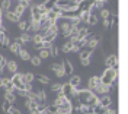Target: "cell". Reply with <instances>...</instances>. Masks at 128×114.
Wrapping results in <instances>:
<instances>
[{"instance_id":"1","label":"cell","mask_w":128,"mask_h":114,"mask_svg":"<svg viewBox=\"0 0 128 114\" xmlns=\"http://www.w3.org/2000/svg\"><path fill=\"white\" fill-rule=\"evenodd\" d=\"M118 81V70L115 67H106L105 72L100 76V83L104 85H111L112 82Z\"/></svg>"},{"instance_id":"2","label":"cell","mask_w":128,"mask_h":114,"mask_svg":"<svg viewBox=\"0 0 128 114\" xmlns=\"http://www.w3.org/2000/svg\"><path fill=\"white\" fill-rule=\"evenodd\" d=\"M56 6L61 12H66V10H73V9H79V3H76L74 0H57Z\"/></svg>"},{"instance_id":"3","label":"cell","mask_w":128,"mask_h":114,"mask_svg":"<svg viewBox=\"0 0 128 114\" xmlns=\"http://www.w3.org/2000/svg\"><path fill=\"white\" fill-rule=\"evenodd\" d=\"M10 81L15 86V91H20L24 89V85H25V78H24V73H15L12 75Z\"/></svg>"},{"instance_id":"4","label":"cell","mask_w":128,"mask_h":114,"mask_svg":"<svg viewBox=\"0 0 128 114\" xmlns=\"http://www.w3.org/2000/svg\"><path fill=\"white\" fill-rule=\"evenodd\" d=\"M93 95V92L90 89H82L79 91V97H77V101H79L80 104H86L89 99H90V97Z\"/></svg>"},{"instance_id":"5","label":"cell","mask_w":128,"mask_h":114,"mask_svg":"<svg viewBox=\"0 0 128 114\" xmlns=\"http://www.w3.org/2000/svg\"><path fill=\"white\" fill-rule=\"evenodd\" d=\"M100 40H102V37H100L99 34H96V35H93V37H92V35H89V37H88V44H86V45H88L90 50H93V48L98 47V44H99V41H100Z\"/></svg>"},{"instance_id":"6","label":"cell","mask_w":128,"mask_h":114,"mask_svg":"<svg viewBox=\"0 0 128 114\" xmlns=\"http://www.w3.org/2000/svg\"><path fill=\"white\" fill-rule=\"evenodd\" d=\"M95 95L98 97H100V95H105V94H109L111 92V85H104V83H100L99 86H96L95 91H92Z\"/></svg>"},{"instance_id":"7","label":"cell","mask_w":128,"mask_h":114,"mask_svg":"<svg viewBox=\"0 0 128 114\" xmlns=\"http://www.w3.org/2000/svg\"><path fill=\"white\" fill-rule=\"evenodd\" d=\"M52 25H54V22H51L50 19H47V16H42L40 21V32H47Z\"/></svg>"},{"instance_id":"8","label":"cell","mask_w":128,"mask_h":114,"mask_svg":"<svg viewBox=\"0 0 128 114\" xmlns=\"http://www.w3.org/2000/svg\"><path fill=\"white\" fill-rule=\"evenodd\" d=\"M38 104H40V102H38L35 98H26V107H28V110L31 111V114H35V113H36Z\"/></svg>"},{"instance_id":"9","label":"cell","mask_w":128,"mask_h":114,"mask_svg":"<svg viewBox=\"0 0 128 114\" xmlns=\"http://www.w3.org/2000/svg\"><path fill=\"white\" fill-rule=\"evenodd\" d=\"M51 70L56 73L57 78H63V76H66L64 69H63V65H61V63H52V65H51Z\"/></svg>"},{"instance_id":"10","label":"cell","mask_w":128,"mask_h":114,"mask_svg":"<svg viewBox=\"0 0 128 114\" xmlns=\"http://www.w3.org/2000/svg\"><path fill=\"white\" fill-rule=\"evenodd\" d=\"M105 65H106V67H115V69H118V57H116V54H111V56L106 57Z\"/></svg>"},{"instance_id":"11","label":"cell","mask_w":128,"mask_h":114,"mask_svg":"<svg viewBox=\"0 0 128 114\" xmlns=\"http://www.w3.org/2000/svg\"><path fill=\"white\" fill-rule=\"evenodd\" d=\"M98 104L102 105L104 108H109L111 104H112V99L108 94H105V95H100V97H99V102H98Z\"/></svg>"},{"instance_id":"12","label":"cell","mask_w":128,"mask_h":114,"mask_svg":"<svg viewBox=\"0 0 128 114\" xmlns=\"http://www.w3.org/2000/svg\"><path fill=\"white\" fill-rule=\"evenodd\" d=\"M2 86L6 89V92H13L15 91V86L10 81V78H2Z\"/></svg>"},{"instance_id":"13","label":"cell","mask_w":128,"mask_h":114,"mask_svg":"<svg viewBox=\"0 0 128 114\" xmlns=\"http://www.w3.org/2000/svg\"><path fill=\"white\" fill-rule=\"evenodd\" d=\"M99 85H100V78H99V76H92V78L89 79L88 89L95 91V88H96V86H99Z\"/></svg>"},{"instance_id":"14","label":"cell","mask_w":128,"mask_h":114,"mask_svg":"<svg viewBox=\"0 0 128 114\" xmlns=\"http://www.w3.org/2000/svg\"><path fill=\"white\" fill-rule=\"evenodd\" d=\"M31 21H35V22H40L41 21V13H40V10H38V8H36V5L35 6H31Z\"/></svg>"},{"instance_id":"15","label":"cell","mask_w":128,"mask_h":114,"mask_svg":"<svg viewBox=\"0 0 128 114\" xmlns=\"http://www.w3.org/2000/svg\"><path fill=\"white\" fill-rule=\"evenodd\" d=\"M73 89H74V88H73L68 82H67V83H64V85H61V92H63V94H64L67 98H70V99H72V92H73Z\"/></svg>"},{"instance_id":"16","label":"cell","mask_w":128,"mask_h":114,"mask_svg":"<svg viewBox=\"0 0 128 114\" xmlns=\"http://www.w3.org/2000/svg\"><path fill=\"white\" fill-rule=\"evenodd\" d=\"M35 99L40 104H45V101H47V92L44 89H40L38 92H35Z\"/></svg>"},{"instance_id":"17","label":"cell","mask_w":128,"mask_h":114,"mask_svg":"<svg viewBox=\"0 0 128 114\" xmlns=\"http://www.w3.org/2000/svg\"><path fill=\"white\" fill-rule=\"evenodd\" d=\"M10 10H12V12H13L15 15H18L19 18H22V16L25 15V10H26V8H24V6H22L20 3H18V5H16L15 8H13V9H10Z\"/></svg>"},{"instance_id":"18","label":"cell","mask_w":128,"mask_h":114,"mask_svg":"<svg viewBox=\"0 0 128 114\" xmlns=\"http://www.w3.org/2000/svg\"><path fill=\"white\" fill-rule=\"evenodd\" d=\"M63 65V69H64V73L66 75H72L73 73V65L70 63V60H67V59H64V62L61 63Z\"/></svg>"},{"instance_id":"19","label":"cell","mask_w":128,"mask_h":114,"mask_svg":"<svg viewBox=\"0 0 128 114\" xmlns=\"http://www.w3.org/2000/svg\"><path fill=\"white\" fill-rule=\"evenodd\" d=\"M6 69L9 70V73H12V75L18 73V63H16V62H13V60H8Z\"/></svg>"},{"instance_id":"20","label":"cell","mask_w":128,"mask_h":114,"mask_svg":"<svg viewBox=\"0 0 128 114\" xmlns=\"http://www.w3.org/2000/svg\"><path fill=\"white\" fill-rule=\"evenodd\" d=\"M90 32H89V28L88 26H82L79 29V34H77V40H83V38H88Z\"/></svg>"},{"instance_id":"21","label":"cell","mask_w":128,"mask_h":114,"mask_svg":"<svg viewBox=\"0 0 128 114\" xmlns=\"http://www.w3.org/2000/svg\"><path fill=\"white\" fill-rule=\"evenodd\" d=\"M18 24H19V29L22 32H28L29 31V26H31V19L29 21H19Z\"/></svg>"},{"instance_id":"22","label":"cell","mask_w":128,"mask_h":114,"mask_svg":"<svg viewBox=\"0 0 128 114\" xmlns=\"http://www.w3.org/2000/svg\"><path fill=\"white\" fill-rule=\"evenodd\" d=\"M70 85H72L73 88H79L80 83H82V78L80 76H77V75H74V76H72L70 78V82H68Z\"/></svg>"},{"instance_id":"23","label":"cell","mask_w":128,"mask_h":114,"mask_svg":"<svg viewBox=\"0 0 128 114\" xmlns=\"http://www.w3.org/2000/svg\"><path fill=\"white\" fill-rule=\"evenodd\" d=\"M20 48H24V47H22L19 42H16V41H13V42H10V44H9V50H10L12 53H15V54H18Z\"/></svg>"},{"instance_id":"24","label":"cell","mask_w":128,"mask_h":114,"mask_svg":"<svg viewBox=\"0 0 128 114\" xmlns=\"http://www.w3.org/2000/svg\"><path fill=\"white\" fill-rule=\"evenodd\" d=\"M89 16H90V12L89 10H83V12H80V15H79V21L82 24H88Z\"/></svg>"},{"instance_id":"25","label":"cell","mask_w":128,"mask_h":114,"mask_svg":"<svg viewBox=\"0 0 128 114\" xmlns=\"http://www.w3.org/2000/svg\"><path fill=\"white\" fill-rule=\"evenodd\" d=\"M12 2H13V0H3L2 5H0L2 12H8V10H10V9H12Z\"/></svg>"},{"instance_id":"26","label":"cell","mask_w":128,"mask_h":114,"mask_svg":"<svg viewBox=\"0 0 128 114\" xmlns=\"http://www.w3.org/2000/svg\"><path fill=\"white\" fill-rule=\"evenodd\" d=\"M6 18H8L10 22H19V21H20V18L18 16V15H15L12 10H8V12H6Z\"/></svg>"},{"instance_id":"27","label":"cell","mask_w":128,"mask_h":114,"mask_svg":"<svg viewBox=\"0 0 128 114\" xmlns=\"http://www.w3.org/2000/svg\"><path fill=\"white\" fill-rule=\"evenodd\" d=\"M18 54H19V57H20V59H22L24 62H28V60L31 59V54H29V53H28V51H26L25 48H20Z\"/></svg>"},{"instance_id":"28","label":"cell","mask_w":128,"mask_h":114,"mask_svg":"<svg viewBox=\"0 0 128 114\" xmlns=\"http://www.w3.org/2000/svg\"><path fill=\"white\" fill-rule=\"evenodd\" d=\"M40 59L41 60H47V59H50L51 57V51L50 50H45V48H42V50H40Z\"/></svg>"},{"instance_id":"29","label":"cell","mask_w":128,"mask_h":114,"mask_svg":"<svg viewBox=\"0 0 128 114\" xmlns=\"http://www.w3.org/2000/svg\"><path fill=\"white\" fill-rule=\"evenodd\" d=\"M98 102H99V97L93 94V95L90 97V99H89L88 102H86V105H89V107H92V108H93V107H95L96 104H98Z\"/></svg>"},{"instance_id":"30","label":"cell","mask_w":128,"mask_h":114,"mask_svg":"<svg viewBox=\"0 0 128 114\" xmlns=\"http://www.w3.org/2000/svg\"><path fill=\"white\" fill-rule=\"evenodd\" d=\"M28 32H40V22H35V21H31V26H29V31Z\"/></svg>"},{"instance_id":"31","label":"cell","mask_w":128,"mask_h":114,"mask_svg":"<svg viewBox=\"0 0 128 114\" xmlns=\"http://www.w3.org/2000/svg\"><path fill=\"white\" fill-rule=\"evenodd\" d=\"M0 42H2V47H9V44H10V40H9V35H8V34H2Z\"/></svg>"},{"instance_id":"32","label":"cell","mask_w":128,"mask_h":114,"mask_svg":"<svg viewBox=\"0 0 128 114\" xmlns=\"http://www.w3.org/2000/svg\"><path fill=\"white\" fill-rule=\"evenodd\" d=\"M90 56H92V50L88 48V50H80V60L82 59H90Z\"/></svg>"},{"instance_id":"33","label":"cell","mask_w":128,"mask_h":114,"mask_svg":"<svg viewBox=\"0 0 128 114\" xmlns=\"http://www.w3.org/2000/svg\"><path fill=\"white\" fill-rule=\"evenodd\" d=\"M63 53H70V51H73V42L72 41H67V42H64L63 44Z\"/></svg>"},{"instance_id":"34","label":"cell","mask_w":128,"mask_h":114,"mask_svg":"<svg viewBox=\"0 0 128 114\" xmlns=\"http://www.w3.org/2000/svg\"><path fill=\"white\" fill-rule=\"evenodd\" d=\"M36 8H38V10H40L41 16H45V15H47L48 9H47V6H45V3H44V2H42V3H40V5H36Z\"/></svg>"},{"instance_id":"35","label":"cell","mask_w":128,"mask_h":114,"mask_svg":"<svg viewBox=\"0 0 128 114\" xmlns=\"http://www.w3.org/2000/svg\"><path fill=\"white\" fill-rule=\"evenodd\" d=\"M4 99L9 101L10 104H13V102L16 101V95L13 94V92H6V94H4Z\"/></svg>"},{"instance_id":"36","label":"cell","mask_w":128,"mask_h":114,"mask_svg":"<svg viewBox=\"0 0 128 114\" xmlns=\"http://www.w3.org/2000/svg\"><path fill=\"white\" fill-rule=\"evenodd\" d=\"M29 62H31L34 66H41V63H42V60L40 59V56H31V59H29Z\"/></svg>"},{"instance_id":"37","label":"cell","mask_w":128,"mask_h":114,"mask_svg":"<svg viewBox=\"0 0 128 114\" xmlns=\"http://www.w3.org/2000/svg\"><path fill=\"white\" fill-rule=\"evenodd\" d=\"M45 110H47V113H50V114H57V110H58V107L52 102V104H50V105H47L45 107Z\"/></svg>"},{"instance_id":"38","label":"cell","mask_w":128,"mask_h":114,"mask_svg":"<svg viewBox=\"0 0 128 114\" xmlns=\"http://www.w3.org/2000/svg\"><path fill=\"white\" fill-rule=\"evenodd\" d=\"M36 79H38L42 85H48V83H50V78L45 76V75H38V76H36Z\"/></svg>"},{"instance_id":"39","label":"cell","mask_w":128,"mask_h":114,"mask_svg":"<svg viewBox=\"0 0 128 114\" xmlns=\"http://www.w3.org/2000/svg\"><path fill=\"white\" fill-rule=\"evenodd\" d=\"M32 42H34V44H38V42H42V35H41L40 32L32 34Z\"/></svg>"},{"instance_id":"40","label":"cell","mask_w":128,"mask_h":114,"mask_svg":"<svg viewBox=\"0 0 128 114\" xmlns=\"http://www.w3.org/2000/svg\"><path fill=\"white\" fill-rule=\"evenodd\" d=\"M98 24V16H96L95 13H90V16H89V21H88V25H95Z\"/></svg>"},{"instance_id":"41","label":"cell","mask_w":128,"mask_h":114,"mask_svg":"<svg viewBox=\"0 0 128 114\" xmlns=\"http://www.w3.org/2000/svg\"><path fill=\"white\" fill-rule=\"evenodd\" d=\"M109 16H111V10H108V9H100V18H102V19H108Z\"/></svg>"},{"instance_id":"42","label":"cell","mask_w":128,"mask_h":114,"mask_svg":"<svg viewBox=\"0 0 128 114\" xmlns=\"http://www.w3.org/2000/svg\"><path fill=\"white\" fill-rule=\"evenodd\" d=\"M24 78H25V83H26V82H29V83H32V81L35 79V76H34V73H24Z\"/></svg>"},{"instance_id":"43","label":"cell","mask_w":128,"mask_h":114,"mask_svg":"<svg viewBox=\"0 0 128 114\" xmlns=\"http://www.w3.org/2000/svg\"><path fill=\"white\" fill-rule=\"evenodd\" d=\"M50 51H51V57L58 56V53H60V51H58V47H57V45H54V44H52V47L50 48Z\"/></svg>"},{"instance_id":"44","label":"cell","mask_w":128,"mask_h":114,"mask_svg":"<svg viewBox=\"0 0 128 114\" xmlns=\"http://www.w3.org/2000/svg\"><path fill=\"white\" fill-rule=\"evenodd\" d=\"M6 114H20V110H18L16 107L12 105V107L8 110V111H6Z\"/></svg>"},{"instance_id":"45","label":"cell","mask_w":128,"mask_h":114,"mask_svg":"<svg viewBox=\"0 0 128 114\" xmlns=\"http://www.w3.org/2000/svg\"><path fill=\"white\" fill-rule=\"evenodd\" d=\"M51 91H52V92L61 91V83H52V85H51Z\"/></svg>"},{"instance_id":"46","label":"cell","mask_w":128,"mask_h":114,"mask_svg":"<svg viewBox=\"0 0 128 114\" xmlns=\"http://www.w3.org/2000/svg\"><path fill=\"white\" fill-rule=\"evenodd\" d=\"M10 107H12V104H10L9 101H6V99H4V102H3V107H2V108H3V111L6 113V111H8V110L10 108Z\"/></svg>"},{"instance_id":"47","label":"cell","mask_w":128,"mask_h":114,"mask_svg":"<svg viewBox=\"0 0 128 114\" xmlns=\"http://www.w3.org/2000/svg\"><path fill=\"white\" fill-rule=\"evenodd\" d=\"M24 89L26 91V92H31V91H34V89H32V83H29V82H26V83L24 85Z\"/></svg>"},{"instance_id":"48","label":"cell","mask_w":128,"mask_h":114,"mask_svg":"<svg viewBox=\"0 0 128 114\" xmlns=\"http://www.w3.org/2000/svg\"><path fill=\"white\" fill-rule=\"evenodd\" d=\"M80 63H82V66L88 67V66L90 65V59H82V60H80Z\"/></svg>"},{"instance_id":"49","label":"cell","mask_w":128,"mask_h":114,"mask_svg":"<svg viewBox=\"0 0 128 114\" xmlns=\"http://www.w3.org/2000/svg\"><path fill=\"white\" fill-rule=\"evenodd\" d=\"M104 28H109V19H104Z\"/></svg>"},{"instance_id":"50","label":"cell","mask_w":128,"mask_h":114,"mask_svg":"<svg viewBox=\"0 0 128 114\" xmlns=\"http://www.w3.org/2000/svg\"><path fill=\"white\" fill-rule=\"evenodd\" d=\"M74 2H76V3H82V2H83V0H74Z\"/></svg>"},{"instance_id":"51","label":"cell","mask_w":128,"mask_h":114,"mask_svg":"<svg viewBox=\"0 0 128 114\" xmlns=\"http://www.w3.org/2000/svg\"><path fill=\"white\" fill-rule=\"evenodd\" d=\"M0 86H2V76H0Z\"/></svg>"},{"instance_id":"52","label":"cell","mask_w":128,"mask_h":114,"mask_svg":"<svg viewBox=\"0 0 128 114\" xmlns=\"http://www.w3.org/2000/svg\"><path fill=\"white\" fill-rule=\"evenodd\" d=\"M0 38H2V32H0Z\"/></svg>"},{"instance_id":"53","label":"cell","mask_w":128,"mask_h":114,"mask_svg":"<svg viewBox=\"0 0 128 114\" xmlns=\"http://www.w3.org/2000/svg\"><path fill=\"white\" fill-rule=\"evenodd\" d=\"M45 2H47V0H44V3H45Z\"/></svg>"},{"instance_id":"54","label":"cell","mask_w":128,"mask_h":114,"mask_svg":"<svg viewBox=\"0 0 128 114\" xmlns=\"http://www.w3.org/2000/svg\"><path fill=\"white\" fill-rule=\"evenodd\" d=\"M20 114H22V113H20Z\"/></svg>"},{"instance_id":"55","label":"cell","mask_w":128,"mask_h":114,"mask_svg":"<svg viewBox=\"0 0 128 114\" xmlns=\"http://www.w3.org/2000/svg\"><path fill=\"white\" fill-rule=\"evenodd\" d=\"M67 114H68V113H67Z\"/></svg>"}]
</instances>
